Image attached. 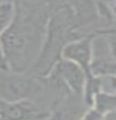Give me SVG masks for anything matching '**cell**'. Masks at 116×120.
Listing matches in <instances>:
<instances>
[{"label":"cell","instance_id":"1","mask_svg":"<svg viewBox=\"0 0 116 120\" xmlns=\"http://www.w3.org/2000/svg\"><path fill=\"white\" fill-rule=\"evenodd\" d=\"M39 16L30 9L16 7L13 23L0 35V45L8 68L15 73L26 70L41 34Z\"/></svg>","mask_w":116,"mask_h":120},{"label":"cell","instance_id":"2","mask_svg":"<svg viewBox=\"0 0 116 120\" xmlns=\"http://www.w3.org/2000/svg\"><path fill=\"white\" fill-rule=\"evenodd\" d=\"M42 88V83L34 77L0 69V99L7 102L30 100L40 93Z\"/></svg>","mask_w":116,"mask_h":120},{"label":"cell","instance_id":"3","mask_svg":"<svg viewBox=\"0 0 116 120\" xmlns=\"http://www.w3.org/2000/svg\"><path fill=\"white\" fill-rule=\"evenodd\" d=\"M52 75L59 78L74 93L81 94L85 90L87 74L77 64L71 60L65 58L58 60L54 66Z\"/></svg>","mask_w":116,"mask_h":120},{"label":"cell","instance_id":"4","mask_svg":"<svg viewBox=\"0 0 116 120\" xmlns=\"http://www.w3.org/2000/svg\"><path fill=\"white\" fill-rule=\"evenodd\" d=\"M61 56H63V58L77 64L85 71L87 77H90L92 75L91 73L92 47H91L90 39L66 44L61 49Z\"/></svg>","mask_w":116,"mask_h":120},{"label":"cell","instance_id":"5","mask_svg":"<svg viewBox=\"0 0 116 120\" xmlns=\"http://www.w3.org/2000/svg\"><path fill=\"white\" fill-rule=\"evenodd\" d=\"M95 109L100 113L106 116L116 110V93H107V92H98L93 98Z\"/></svg>","mask_w":116,"mask_h":120},{"label":"cell","instance_id":"6","mask_svg":"<svg viewBox=\"0 0 116 120\" xmlns=\"http://www.w3.org/2000/svg\"><path fill=\"white\" fill-rule=\"evenodd\" d=\"M16 13V7L12 2L0 4V35L13 23Z\"/></svg>","mask_w":116,"mask_h":120},{"label":"cell","instance_id":"7","mask_svg":"<svg viewBox=\"0 0 116 120\" xmlns=\"http://www.w3.org/2000/svg\"><path fill=\"white\" fill-rule=\"evenodd\" d=\"M104 118L105 116L100 113L97 109H92V110H89L80 120H104Z\"/></svg>","mask_w":116,"mask_h":120},{"label":"cell","instance_id":"8","mask_svg":"<svg viewBox=\"0 0 116 120\" xmlns=\"http://www.w3.org/2000/svg\"><path fill=\"white\" fill-rule=\"evenodd\" d=\"M107 80H108L109 84H110V90L114 93H116V76H108Z\"/></svg>","mask_w":116,"mask_h":120},{"label":"cell","instance_id":"9","mask_svg":"<svg viewBox=\"0 0 116 120\" xmlns=\"http://www.w3.org/2000/svg\"><path fill=\"white\" fill-rule=\"evenodd\" d=\"M110 45H112V54H113V57L116 59V41L115 40L112 41Z\"/></svg>","mask_w":116,"mask_h":120},{"label":"cell","instance_id":"10","mask_svg":"<svg viewBox=\"0 0 116 120\" xmlns=\"http://www.w3.org/2000/svg\"><path fill=\"white\" fill-rule=\"evenodd\" d=\"M105 1H108V0H105Z\"/></svg>","mask_w":116,"mask_h":120}]
</instances>
